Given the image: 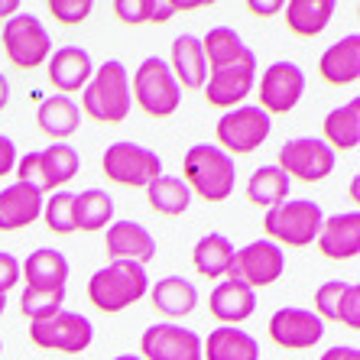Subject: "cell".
Listing matches in <instances>:
<instances>
[{
    "instance_id": "1",
    "label": "cell",
    "mask_w": 360,
    "mask_h": 360,
    "mask_svg": "<svg viewBox=\"0 0 360 360\" xmlns=\"http://www.w3.org/2000/svg\"><path fill=\"white\" fill-rule=\"evenodd\" d=\"M78 108L98 124H120L134 108L130 98V75L120 59H108L94 68L91 82L84 84Z\"/></svg>"
},
{
    "instance_id": "2",
    "label": "cell",
    "mask_w": 360,
    "mask_h": 360,
    "mask_svg": "<svg viewBox=\"0 0 360 360\" xmlns=\"http://www.w3.org/2000/svg\"><path fill=\"white\" fill-rule=\"evenodd\" d=\"M182 169H185L182 182L188 185V192L211 201V205L231 198V192H234V185H237L234 160L224 150H218L214 143H195V146H188Z\"/></svg>"
},
{
    "instance_id": "3",
    "label": "cell",
    "mask_w": 360,
    "mask_h": 360,
    "mask_svg": "<svg viewBox=\"0 0 360 360\" xmlns=\"http://www.w3.org/2000/svg\"><path fill=\"white\" fill-rule=\"evenodd\" d=\"M146 292H150V273L140 263L110 260L108 266H101L88 279V299H91L94 309L108 311V315H117V311L130 309Z\"/></svg>"
},
{
    "instance_id": "4",
    "label": "cell",
    "mask_w": 360,
    "mask_h": 360,
    "mask_svg": "<svg viewBox=\"0 0 360 360\" xmlns=\"http://www.w3.org/2000/svg\"><path fill=\"white\" fill-rule=\"evenodd\" d=\"M130 98H136V108L146 117H172L182 104V88L169 72V62L162 56H146L136 65V75L130 82Z\"/></svg>"
},
{
    "instance_id": "5",
    "label": "cell",
    "mask_w": 360,
    "mask_h": 360,
    "mask_svg": "<svg viewBox=\"0 0 360 360\" xmlns=\"http://www.w3.org/2000/svg\"><path fill=\"white\" fill-rule=\"evenodd\" d=\"M321 214L319 201L311 198H285L283 205L266 211L263 218V231H266V240H273L279 247H309L315 243L321 231Z\"/></svg>"
},
{
    "instance_id": "6",
    "label": "cell",
    "mask_w": 360,
    "mask_h": 360,
    "mask_svg": "<svg viewBox=\"0 0 360 360\" xmlns=\"http://www.w3.org/2000/svg\"><path fill=\"white\" fill-rule=\"evenodd\" d=\"M78 153L68 143H52L39 153H26L17 160V182L33 185L42 195L46 192H62V185H68L78 176Z\"/></svg>"
},
{
    "instance_id": "7",
    "label": "cell",
    "mask_w": 360,
    "mask_h": 360,
    "mask_svg": "<svg viewBox=\"0 0 360 360\" xmlns=\"http://www.w3.org/2000/svg\"><path fill=\"white\" fill-rule=\"evenodd\" d=\"M269 134H273V117L263 114L257 104H240V108L224 110V117H218V127H214L218 143L214 146L234 160V156H247V153L260 150Z\"/></svg>"
},
{
    "instance_id": "8",
    "label": "cell",
    "mask_w": 360,
    "mask_h": 360,
    "mask_svg": "<svg viewBox=\"0 0 360 360\" xmlns=\"http://www.w3.org/2000/svg\"><path fill=\"white\" fill-rule=\"evenodd\" d=\"M101 169L114 185L124 188H146L156 176H162V160L160 153H153L150 146L130 140L110 143L104 156H101Z\"/></svg>"
},
{
    "instance_id": "9",
    "label": "cell",
    "mask_w": 360,
    "mask_h": 360,
    "mask_svg": "<svg viewBox=\"0 0 360 360\" xmlns=\"http://www.w3.org/2000/svg\"><path fill=\"white\" fill-rule=\"evenodd\" d=\"M0 42H4V52H7L10 65L17 68H39L46 65V59L52 56V39L46 33L39 17L33 13H17L4 23V33H0Z\"/></svg>"
},
{
    "instance_id": "10",
    "label": "cell",
    "mask_w": 360,
    "mask_h": 360,
    "mask_svg": "<svg viewBox=\"0 0 360 360\" xmlns=\"http://www.w3.org/2000/svg\"><path fill=\"white\" fill-rule=\"evenodd\" d=\"M285 269V253L283 247H276L273 240H253L240 250H234V260L227 266L224 279H234V283L247 285V289H263V285H273Z\"/></svg>"
},
{
    "instance_id": "11",
    "label": "cell",
    "mask_w": 360,
    "mask_h": 360,
    "mask_svg": "<svg viewBox=\"0 0 360 360\" xmlns=\"http://www.w3.org/2000/svg\"><path fill=\"white\" fill-rule=\"evenodd\" d=\"M30 341L42 351H59V354H82L94 341V325L78 311H56L46 321L30 325Z\"/></svg>"
},
{
    "instance_id": "12",
    "label": "cell",
    "mask_w": 360,
    "mask_h": 360,
    "mask_svg": "<svg viewBox=\"0 0 360 360\" xmlns=\"http://www.w3.org/2000/svg\"><path fill=\"white\" fill-rule=\"evenodd\" d=\"M285 179H299V182H321L331 176L335 169V150L319 136H295V140L279 146V162Z\"/></svg>"
},
{
    "instance_id": "13",
    "label": "cell",
    "mask_w": 360,
    "mask_h": 360,
    "mask_svg": "<svg viewBox=\"0 0 360 360\" xmlns=\"http://www.w3.org/2000/svg\"><path fill=\"white\" fill-rule=\"evenodd\" d=\"M325 338V321L315 315L311 309H285L273 311L269 319V341L279 344L283 351H309Z\"/></svg>"
},
{
    "instance_id": "14",
    "label": "cell",
    "mask_w": 360,
    "mask_h": 360,
    "mask_svg": "<svg viewBox=\"0 0 360 360\" xmlns=\"http://www.w3.org/2000/svg\"><path fill=\"white\" fill-rule=\"evenodd\" d=\"M253 82H257V56H247V59L234 62V65H224L218 72H208V82H205V101L211 108L231 110L240 108L243 98L253 91Z\"/></svg>"
},
{
    "instance_id": "15",
    "label": "cell",
    "mask_w": 360,
    "mask_h": 360,
    "mask_svg": "<svg viewBox=\"0 0 360 360\" xmlns=\"http://www.w3.org/2000/svg\"><path fill=\"white\" fill-rule=\"evenodd\" d=\"M305 91V72L295 62H273L260 78V110L263 114H289Z\"/></svg>"
},
{
    "instance_id": "16",
    "label": "cell",
    "mask_w": 360,
    "mask_h": 360,
    "mask_svg": "<svg viewBox=\"0 0 360 360\" xmlns=\"http://www.w3.org/2000/svg\"><path fill=\"white\" fill-rule=\"evenodd\" d=\"M143 360H201V338L182 325H150L140 338Z\"/></svg>"
},
{
    "instance_id": "17",
    "label": "cell",
    "mask_w": 360,
    "mask_h": 360,
    "mask_svg": "<svg viewBox=\"0 0 360 360\" xmlns=\"http://www.w3.org/2000/svg\"><path fill=\"white\" fill-rule=\"evenodd\" d=\"M46 72H49L52 88L59 94L72 98V91H82L94 75L91 52L82 49V46H59V49L46 59Z\"/></svg>"
},
{
    "instance_id": "18",
    "label": "cell",
    "mask_w": 360,
    "mask_h": 360,
    "mask_svg": "<svg viewBox=\"0 0 360 360\" xmlns=\"http://www.w3.org/2000/svg\"><path fill=\"white\" fill-rule=\"evenodd\" d=\"M104 250L110 260L146 266L156 257V237L150 234V227L136 224V221H114L104 234Z\"/></svg>"
},
{
    "instance_id": "19",
    "label": "cell",
    "mask_w": 360,
    "mask_h": 360,
    "mask_svg": "<svg viewBox=\"0 0 360 360\" xmlns=\"http://www.w3.org/2000/svg\"><path fill=\"white\" fill-rule=\"evenodd\" d=\"M321 257L328 260H354L360 253V214L347 211V214H335V218L321 221V231L315 237Z\"/></svg>"
},
{
    "instance_id": "20",
    "label": "cell",
    "mask_w": 360,
    "mask_h": 360,
    "mask_svg": "<svg viewBox=\"0 0 360 360\" xmlns=\"http://www.w3.org/2000/svg\"><path fill=\"white\" fill-rule=\"evenodd\" d=\"M20 279H26V289H39V292H56L65 289L68 283V260L65 253L56 247H39L20 263Z\"/></svg>"
},
{
    "instance_id": "21",
    "label": "cell",
    "mask_w": 360,
    "mask_h": 360,
    "mask_svg": "<svg viewBox=\"0 0 360 360\" xmlns=\"http://www.w3.org/2000/svg\"><path fill=\"white\" fill-rule=\"evenodd\" d=\"M42 192L33 185L13 182L0 192V231H23L42 218Z\"/></svg>"
},
{
    "instance_id": "22",
    "label": "cell",
    "mask_w": 360,
    "mask_h": 360,
    "mask_svg": "<svg viewBox=\"0 0 360 360\" xmlns=\"http://www.w3.org/2000/svg\"><path fill=\"white\" fill-rule=\"evenodd\" d=\"M169 72L179 82V88L201 91L208 82V62L201 52V39L192 33H182L172 39V56H169Z\"/></svg>"
},
{
    "instance_id": "23",
    "label": "cell",
    "mask_w": 360,
    "mask_h": 360,
    "mask_svg": "<svg viewBox=\"0 0 360 360\" xmlns=\"http://www.w3.org/2000/svg\"><path fill=\"white\" fill-rule=\"evenodd\" d=\"M319 75L325 78L328 84H357L360 78V36L351 33L344 39L331 42L319 59Z\"/></svg>"
},
{
    "instance_id": "24",
    "label": "cell",
    "mask_w": 360,
    "mask_h": 360,
    "mask_svg": "<svg viewBox=\"0 0 360 360\" xmlns=\"http://www.w3.org/2000/svg\"><path fill=\"white\" fill-rule=\"evenodd\" d=\"M208 309L221 325L237 328L240 321H247L253 311H257V292L240 283H234V279H221L208 295Z\"/></svg>"
},
{
    "instance_id": "25",
    "label": "cell",
    "mask_w": 360,
    "mask_h": 360,
    "mask_svg": "<svg viewBox=\"0 0 360 360\" xmlns=\"http://www.w3.org/2000/svg\"><path fill=\"white\" fill-rule=\"evenodd\" d=\"M36 127H39L46 136L52 140H68L82 127V108H78L75 98L68 94H49V98L39 101L36 108Z\"/></svg>"
},
{
    "instance_id": "26",
    "label": "cell",
    "mask_w": 360,
    "mask_h": 360,
    "mask_svg": "<svg viewBox=\"0 0 360 360\" xmlns=\"http://www.w3.org/2000/svg\"><path fill=\"white\" fill-rule=\"evenodd\" d=\"M201 357L205 360H260V344L247 335L243 328L218 325L205 341H201Z\"/></svg>"
},
{
    "instance_id": "27",
    "label": "cell",
    "mask_w": 360,
    "mask_h": 360,
    "mask_svg": "<svg viewBox=\"0 0 360 360\" xmlns=\"http://www.w3.org/2000/svg\"><path fill=\"white\" fill-rule=\"evenodd\" d=\"M150 302L162 319H185L198 305V289L185 276H162L156 285H150Z\"/></svg>"
},
{
    "instance_id": "28",
    "label": "cell",
    "mask_w": 360,
    "mask_h": 360,
    "mask_svg": "<svg viewBox=\"0 0 360 360\" xmlns=\"http://www.w3.org/2000/svg\"><path fill=\"white\" fill-rule=\"evenodd\" d=\"M285 10V26L289 33L311 39V36L325 33V26L335 17V0H289L283 4Z\"/></svg>"
},
{
    "instance_id": "29",
    "label": "cell",
    "mask_w": 360,
    "mask_h": 360,
    "mask_svg": "<svg viewBox=\"0 0 360 360\" xmlns=\"http://www.w3.org/2000/svg\"><path fill=\"white\" fill-rule=\"evenodd\" d=\"M72 221H75V231H84V234L104 231L114 221V198L104 188L75 192V198H72Z\"/></svg>"
},
{
    "instance_id": "30",
    "label": "cell",
    "mask_w": 360,
    "mask_h": 360,
    "mask_svg": "<svg viewBox=\"0 0 360 360\" xmlns=\"http://www.w3.org/2000/svg\"><path fill=\"white\" fill-rule=\"evenodd\" d=\"M201 52H205L208 72H218V68H224V65H234V62L247 59L253 49L231 26H211L208 33L201 36Z\"/></svg>"
},
{
    "instance_id": "31",
    "label": "cell",
    "mask_w": 360,
    "mask_h": 360,
    "mask_svg": "<svg viewBox=\"0 0 360 360\" xmlns=\"http://www.w3.org/2000/svg\"><path fill=\"white\" fill-rule=\"evenodd\" d=\"M234 250L237 247L231 243V237L211 231V234H205L198 243H195L192 263L205 279H224L227 266H231V260H234Z\"/></svg>"
},
{
    "instance_id": "32",
    "label": "cell",
    "mask_w": 360,
    "mask_h": 360,
    "mask_svg": "<svg viewBox=\"0 0 360 360\" xmlns=\"http://www.w3.org/2000/svg\"><path fill=\"white\" fill-rule=\"evenodd\" d=\"M325 136L321 140L331 146V150H357L360 143V98H351L347 104L335 108L325 117Z\"/></svg>"
},
{
    "instance_id": "33",
    "label": "cell",
    "mask_w": 360,
    "mask_h": 360,
    "mask_svg": "<svg viewBox=\"0 0 360 360\" xmlns=\"http://www.w3.org/2000/svg\"><path fill=\"white\" fill-rule=\"evenodd\" d=\"M146 201H150V208L156 214H166V218H179L188 211L192 205V192H188V185L182 182L179 176H156L150 185H146Z\"/></svg>"
},
{
    "instance_id": "34",
    "label": "cell",
    "mask_w": 360,
    "mask_h": 360,
    "mask_svg": "<svg viewBox=\"0 0 360 360\" xmlns=\"http://www.w3.org/2000/svg\"><path fill=\"white\" fill-rule=\"evenodd\" d=\"M289 198V179H285L283 169L276 166H260L253 169V176L247 179V201L257 205V208L269 211L283 205Z\"/></svg>"
},
{
    "instance_id": "35",
    "label": "cell",
    "mask_w": 360,
    "mask_h": 360,
    "mask_svg": "<svg viewBox=\"0 0 360 360\" xmlns=\"http://www.w3.org/2000/svg\"><path fill=\"white\" fill-rule=\"evenodd\" d=\"M176 10L169 0H114V17L127 26L166 23Z\"/></svg>"
},
{
    "instance_id": "36",
    "label": "cell",
    "mask_w": 360,
    "mask_h": 360,
    "mask_svg": "<svg viewBox=\"0 0 360 360\" xmlns=\"http://www.w3.org/2000/svg\"><path fill=\"white\" fill-rule=\"evenodd\" d=\"M62 302H65V289H56V292L23 289V295H20V311H23V319L33 325V321H46V319H52L56 311H62Z\"/></svg>"
},
{
    "instance_id": "37",
    "label": "cell",
    "mask_w": 360,
    "mask_h": 360,
    "mask_svg": "<svg viewBox=\"0 0 360 360\" xmlns=\"http://www.w3.org/2000/svg\"><path fill=\"white\" fill-rule=\"evenodd\" d=\"M72 198L75 192H56L49 195V201H42V221L52 234L68 237L75 234V221H72Z\"/></svg>"
},
{
    "instance_id": "38",
    "label": "cell",
    "mask_w": 360,
    "mask_h": 360,
    "mask_svg": "<svg viewBox=\"0 0 360 360\" xmlns=\"http://www.w3.org/2000/svg\"><path fill=\"white\" fill-rule=\"evenodd\" d=\"M344 292H347V283H341V279L321 283L319 289H315V309L311 311H315L321 321H338V309H341Z\"/></svg>"
},
{
    "instance_id": "39",
    "label": "cell",
    "mask_w": 360,
    "mask_h": 360,
    "mask_svg": "<svg viewBox=\"0 0 360 360\" xmlns=\"http://www.w3.org/2000/svg\"><path fill=\"white\" fill-rule=\"evenodd\" d=\"M49 13L65 26H78L91 17V0H49Z\"/></svg>"
},
{
    "instance_id": "40",
    "label": "cell",
    "mask_w": 360,
    "mask_h": 360,
    "mask_svg": "<svg viewBox=\"0 0 360 360\" xmlns=\"http://www.w3.org/2000/svg\"><path fill=\"white\" fill-rule=\"evenodd\" d=\"M338 325L351 328V331L360 328V285L357 283H347V292H344L341 309H338Z\"/></svg>"
},
{
    "instance_id": "41",
    "label": "cell",
    "mask_w": 360,
    "mask_h": 360,
    "mask_svg": "<svg viewBox=\"0 0 360 360\" xmlns=\"http://www.w3.org/2000/svg\"><path fill=\"white\" fill-rule=\"evenodd\" d=\"M17 283H20V260L13 253L0 250V295H7Z\"/></svg>"
},
{
    "instance_id": "42",
    "label": "cell",
    "mask_w": 360,
    "mask_h": 360,
    "mask_svg": "<svg viewBox=\"0 0 360 360\" xmlns=\"http://www.w3.org/2000/svg\"><path fill=\"white\" fill-rule=\"evenodd\" d=\"M17 160H20V156H17V143L10 140L7 134H0V179L17 169Z\"/></svg>"
},
{
    "instance_id": "43",
    "label": "cell",
    "mask_w": 360,
    "mask_h": 360,
    "mask_svg": "<svg viewBox=\"0 0 360 360\" xmlns=\"http://www.w3.org/2000/svg\"><path fill=\"white\" fill-rule=\"evenodd\" d=\"M247 10H250V13H257V17H273L276 10H283V4H279V0H250V4H247Z\"/></svg>"
},
{
    "instance_id": "44",
    "label": "cell",
    "mask_w": 360,
    "mask_h": 360,
    "mask_svg": "<svg viewBox=\"0 0 360 360\" xmlns=\"http://www.w3.org/2000/svg\"><path fill=\"white\" fill-rule=\"evenodd\" d=\"M321 360H360V347L347 344V347H331L321 354Z\"/></svg>"
},
{
    "instance_id": "45",
    "label": "cell",
    "mask_w": 360,
    "mask_h": 360,
    "mask_svg": "<svg viewBox=\"0 0 360 360\" xmlns=\"http://www.w3.org/2000/svg\"><path fill=\"white\" fill-rule=\"evenodd\" d=\"M20 13V4L17 0H0V20H10Z\"/></svg>"
},
{
    "instance_id": "46",
    "label": "cell",
    "mask_w": 360,
    "mask_h": 360,
    "mask_svg": "<svg viewBox=\"0 0 360 360\" xmlns=\"http://www.w3.org/2000/svg\"><path fill=\"white\" fill-rule=\"evenodd\" d=\"M172 4V10H198L205 7V0H169Z\"/></svg>"
},
{
    "instance_id": "47",
    "label": "cell",
    "mask_w": 360,
    "mask_h": 360,
    "mask_svg": "<svg viewBox=\"0 0 360 360\" xmlns=\"http://www.w3.org/2000/svg\"><path fill=\"white\" fill-rule=\"evenodd\" d=\"M10 104V82L4 75H0V110Z\"/></svg>"
},
{
    "instance_id": "48",
    "label": "cell",
    "mask_w": 360,
    "mask_h": 360,
    "mask_svg": "<svg viewBox=\"0 0 360 360\" xmlns=\"http://www.w3.org/2000/svg\"><path fill=\"white\" fill-rule=\"evenodd\" d=\"M351 201H360V182H357V179L351 182Z\"/></svg>"
},
{
    "instance_id": "49",
    "label": "cell",
    "mask_w": 360,
    "mask_h": 360,
    "mask_svg": "<svg viewBox=\"0 0 360 360\" xmlns=\"http://www.w3.org/2000/svg\"><path fill=\"white\" fill-rule=\"evenodd\" d=\"M114 360H143V357H140V354H117Z\"/></svg>"
},
{
    "instance_id": "50",
    "label": "cell",
    "mask_w": 360,
    "mask_h": 360,
    "mask_svg": "<svg viewBox=\"0 0 360 360\" xmlns=\"http://www.w3.org/2000/svg\"><path fill=\"white\" fill-rule=\"evenodd\" d=\"M4 305H7V299H4V295H0V315H4Z\"/></svg>"
},
{
    "instance_id": "51",
    "label": "cell",
    "mask_w": 360,
    "mask_h": 360,
    "mask_svg": "<svg viewBox=\"0 0 360 360\" xmlns=\"http://www.w3.org/2000/svg\"><path fill=\"white\" fill-rule=\"evenodd\" d=\"M0 351H4V341H0Z\"/></svg>"
}]
</instances>
